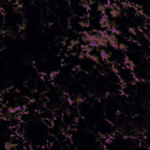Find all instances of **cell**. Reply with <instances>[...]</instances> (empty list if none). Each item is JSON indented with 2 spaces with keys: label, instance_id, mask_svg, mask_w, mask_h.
Masks as SVG:
<instances>
[{
  "label": "cell",
  "instance_id": "6da1fadb",
  "mask_svg": "<svg viewBox=\"0 0 150 150\" xmlns=\"http://www.w3.org/2000/svg\"><path fill=\"white\" fill-rule=\"evenodd\" d=\"M118 76L121 77V80L124 82V83H130V82H134L135 81V76L134 74L131 73V70L129 68H125L124 66L121 64L120 67V70H118Z\"/></svg>",
  "mask_w": 150,
  "mask_h": 150
}]
</instances>
